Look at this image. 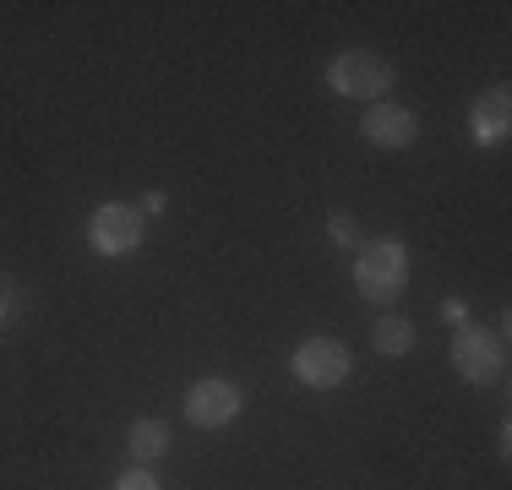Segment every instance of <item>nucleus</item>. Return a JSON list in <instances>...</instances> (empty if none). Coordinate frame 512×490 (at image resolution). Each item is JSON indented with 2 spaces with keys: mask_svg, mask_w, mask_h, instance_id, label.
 Returning a JSON list of instances; mask_svg holds the SVG:
<instances>
[{
  "mask_svg": "<svg viewBox=\"0 0 512 490\" xmlns=\"http://www.w3.org/2000/svg\"><path fill=\"white\" fill-rule=\"evenodd\" d=\"M355 289L360 300L371 305H393L398 294L409 289V245L382 235V240H365L355 256Z\"/></svg>",
  "mask_w": 512,
  "mask_h": 490,
  "instance_id": "nucleus-1",
  "label": "nucleus"
},
{
  "mask_svg": "<svg viewBox=\"0 0 512 490\" xmlns=\"http://www.w3.org/2000/svg\"><path fill=\"white\" fill-rule=\"evenodd\" d=\"M327 82H333L338 98H365V104H382V93L393 88V66H387L376 49H344L327 66Z\"/></svg>",
  "mask_w": 512,
  "mask_h": 490,
  "instance_id": "nucleus-2",
  "label": "nucleus"
},
{
  "mask_svg": "<svg viewBox=\"0 0 512 490\" xmlns=\"http://www.w3.org/2000/svg\"><path fill=\"white\" fill-rule=\"evenodd\" d=\"M447 360H453V371L463 376V382L491 387L496 376H502V365H507L502 333H491V327H458V338H453V349H447Z\"/></svg>",
  "mask_w": 512,
  "mask_h": 490,
  "instance_id": "nucleus-3",
  "label": "nucleus"
},
{
  "mask_svg": "<svg viewBox=\"0 0 512 490\" xmlns=\"http://www.w3.org/2000/svg\"><path fill=\"white\" fill-rule=\"evenodd\" d=\"M289 371H295V382H306L316 392H333V387H344L349 376H355V354H349L338 338H306L295 349V360H289Z\"/></svg>",
  "mask_w": 512,
  "mask_h": 490,
  "instance_id": "nucleus-4",
  "label": "nucleus"
},
{
  "mask_svg": "<svg viewBox=\"0 0 512 490\" xmlns=\"http://www.w3.org/2000/svg\"><path fill=\"white\" fill-rule=\"evenodd\" d=\"M88 245L99 256H126L142 245V213L131 202H104L88 218Z\"/></svg>",
  "mask_w": 512,
  "mask_h": 490,
  "instance_id": "nucleus-5",
  "label": "nucleus"
},
{
  "mask_svg": "<svg viewBox=\"0 0 512 490\" xmlns=\"http://www.w3.org/2000/svg\"><path fill=\"white\" fill-rule=\"evenodd\" d=\"M240 387L229 382V376H202L197 387L186 392V420L197 425V431H218V425H229L240 414Z\"/></svg>",
  "mask_w": 512,
  "mask_h": 490,
  "instance_id": "nucleus-6",
  "label": "nucleus"
},
{
  "mask_svg": "<svg viewBox=\"0 0 512 490\" xmlns=\"http://www.w3.org/2000/svg\"><path fill=\"white\" fill-rule=\"evenodd\" d=\"M360 137L371 142V147H382V153H404V147L420 142V115L404 104H371L365 109V120H360Z\"/></svg>",
  "mask_w": 512,
  "mask_h": 490,
  "instance_id": "nucleus-7",
  "label": "nucleus"
},
{
  "mask_svg": "<svg viewBox=\"0 0 512 490\" xmlns=\"http://www.w3.org/2000/svg\"><path fill=\"white\" fill-rule=\"evenodd\" d=\"M469 131H474L480 147H502L507 131H512V93L507 88H485L469 104Z\"/></svg>",
  "mask_w": 512,
  "mask_h": 490,
  "instance_id": "nucleus-8",
  "label": "nucleus"
},
{
  "mask_svg": "<svg viewBox=\"0 0 512 490\" xmlns=\"http://www.w3.org/2000/svg\"><path fill=\"white\" fill-rule=\"evenodd\" d=\"M126 452H131V463L137 469H148V463H158L169 452V425L164 420H131V431H126Z\"/></svg>",
  "mask_w": 512,
  "mask_h": 490,
  "instance_id": "nucleus-9",
  "label": "nucleus"
},
{
  "mask_svg": "<svg viewBox=\"0 0 512 490\" xmlns=\"http://www.w3.org/2000/svg\"><path fill=\"white\" fill-rule=\"evenodd\" d=\"M371 343H376V354H387V360H404V354L414 349V322L409 316H376Z\"/></svg>",
  "mask_w": 512,
  "mask_h": 490,
  "instance_id": "nucleus-10",
  "label": "nucleus"
},
{
  "mask_svg": "<svg viewBox=\"0 0 512 490\" xmlns=\"http://www.w3.org/2000/svg\"><path fill=\"white\" fill-rule=\"evenodd\" d=\"M327 235H333V245H360V224L349 213H333L327 218Z\"/></svg>",
  "mask_w": 512,
  "mask_h": 490,
  "instance_id": "nucleus-11",
  "label": "nucleus"
},
{
  "mask_svg": "<svg viewBox=\"0 0 512 490\" xmlns=\"http://www.w3.org/2000/svg\"><path fill=\"white\" fill-rule=\"evenodd\" d=\"M115 490H164V485H158L148 469H137V463H131V469H126V474H120V480H115Z\"/></svg>",
  "mask_w": 512,
  "mask_h": 490,
  "instance_id": "nucleus-12",
  "label": "nucleus"
},
{
  "mask_svg": "<svg viewBox=\"0 0 512 490\" xmlns=\"http://www.w3.org/2000/svg\"><path fill=\"white\" fill-rule=\"evenodd\" d=\"M463 316H469V311H463V300H447V305H442V322H453V327H469Z\"/></svg>",
  "mask_w": 512,
  "mask_h": 490,
  "instance_id": "nucleus-13",
  "label": "nucleus"
},
{
  "mask_svg": "<svg viewBox=\"0 0 512 490\" xmlns=\"http://www.w3.org/2000/svg\"><path fill=\"white\" fill-rule=\"evenodd\" d=\"M164 202H169L164 191H148V196H142V213H164Z\"/></svg>",
  "mask_w": 512,
  "mask_h": 490,
  "instance_id": "nucleus-14",
  "label": "nucleus"
},
{
  "mask_svg": "<svg viewBox=\"0 0 512 490\" xmlns=\"http://www.w3.org/2000/svg\"><path fill=\"white\" fill-rule=\"evenodd\" d=\"M0 316H6V300H0Z\"/></svg>",
  "mask_w": 512,
  "mask_h": 490,
  "instance_id": "nucleus-15",
  "label": "nucleus"
}]
</instances>
